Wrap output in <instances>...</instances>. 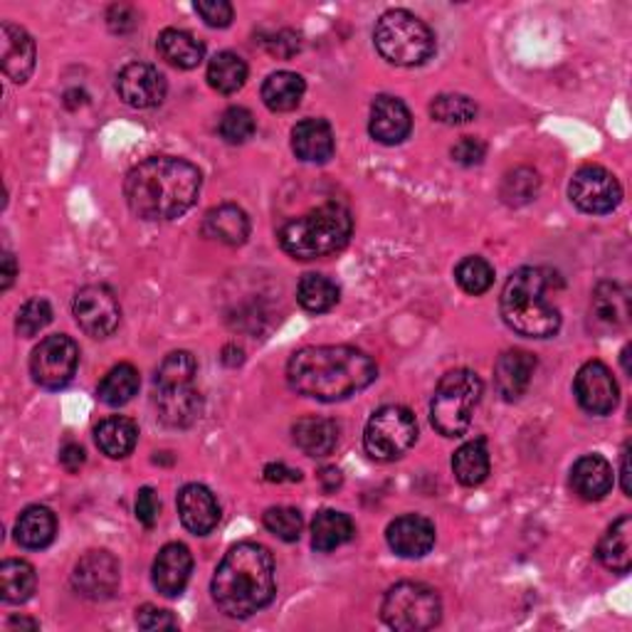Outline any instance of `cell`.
I'll list each match as a JSON object with an SVG mask.
<instances>
[{
  "label": "cell",
  "mask_w": 632,
  "mask_h": 632,
  "mask_svg": "<svg viewBox=\"0 0 632 632\" xmlns=\"http://www.w3.org/2000/svg\"><path fill=\"white\" fill-rule=\"evenodd\" d=\"M613 482V467L600 455H583L571 470V487L583 502L605 499Z\"/></svg>",
  "instance_id": "cb8c5ba5"
},
{
  "label": "cell",
  "mask_w": 632,
  "mask_h": 632,
  "mask_svg": "<svg viewBox=\"0 0 632 632\" xmlns=\"http://www.w3.org/2000/svg\"><path fill=\"white\" fill-rule=\"evenodd\" d=\"M8 628H28V630H38L40 625L35 623V620H28V618H13L8 623Z\"/></svg>",
  "instance_id": "6f0895ef"
},
{
  "label": "cell",
  "mask_w": 632,
  "mask_h": 632,
  "mask_svg": "<svg viewBox=\"0 0 632 632\" xmlns=\"http://www.w3.org/2000/svg\"><path fill=\"white\" fill-rule=\"evenodd\" d=\"M536 373V356L529 351H504L494 364V386L504 400H519L529 391Z\"/></svg>",
  "instance_id": "7402d4cb"
},
{
  "label": "cell",
  "mask_w": 632,
  "mask_h": 632,
  "mask_svg": "<svg viewBox=\"0 0 632 632\" xmlns=\"http://www.w3.org/2000/svg\"><path fill=\"white\" fill-rule=\"evenodd\" d=\"M297 302L302 304V309L324 314L339 304V287L324 275H304L297 287Z\"/></svg>",
  "instance_id": "74e56055"
},
{
  "label": "cell",
  "mask_w": 632,
  "mask_h": 632,
  "mask_svg": "<svg viewBox=\"0 0 632 632\" xmlns=\"http://www.w3.org/2000/svg\"><path fill=\"white\" fill-rule=\"evenodd\" d=\"M198 166L186 158L154 156L134 166L124 181V196L131 213L141 220H176L196 206L200 196Z\"/></svg>",
  "instance_id": "6da1fadb"
},
{
  "label": "cell",
  "mask_w": 632,
  "mask_h": 632,
  "mask_svg": "<svg viewBox=\"0 0 632 632\" xmlns=\"http://www.w3.org/2000/svg\"><path fill=\"white\" fill-rule=\"evenodd\" d=\"M386 541L400 558H423L435 546V526L420 514H403L388 524Z\"/></svg>",
  "instance_id": "e0dca14e"
},
{
  "label": "cell",
  "mask_w": 632,
  "mask_h": 632,
  "mask_svg": "<svg viewBox=\"0 0 632 632\" xmlns=\"http://www.w3.org/2000/svg\"><path fill=\"white\" fill-rule=\"evenodd\" d=\"M410 129H413V117L403 102L398 97H388L381 94L371 104V119H368V131H371L373 139L383 146H396L403 144Z\"/></svg>",
  "instance_id": "ffe728a7"
},
{
  "label": "cell",
  "mask_w": 632,
  "mask_h": 632,
  "mask_svg": "<svg viewBox=\"0 0 632 632\" xmlns=\"http://www.w3.org/2000/svg\"><path fill=\"white\" fill-rule=\"evenodd\" d=\"M628 292L615 282H600L591 299V319L600 331H620L628 326Z\"/></svg>",
  "instance_id": "d4e9b609"
},
{
  "label": "cell",
  "mask_w": 632,
  "mask_h": 632,
  "mask_svg": "<svg viewBox=\"0 0 632 632\" xmlns=\"http://www.w3.org/2000/svg\"><path fill=\"white\" fill-rule=\"evenodd\" d=\"M568 196H571L573 206L583 213L591 215H605L613 213L623 200V188H620L618 178L605 171L603 166H583L578 168L568 186Z\"/></svg>",
  "instance_id": "7c38bea8"
},
{
  "label": "cell",
  "mask_w": 632,
  "mask_h": 632,
  "mask_svg": "<svg viewBox=\"0 0 632 632\" xmlns=\"http://www.w3.org/2000/svg\"><path fill=\"white\" fill-rule=\"evenodd\" d=\"M376 50L398 67H418L435 55V35L408 10H388L373 30Z\"/></svg>",
  "instance_id": "8992f818"
},
{
  "label": "cell",
  "mask_w": 632,
  "mask_h": 632,
  "mask_svg": "<svg viewBox=\"0 0 632 632\" xmlns=\"http://www.w3.org/2000/svg\"><path fill=\"white\" fill-rule=\"evenodd\" d=\"M166 77L151 65L131 62L117 75L119 99L131 109H154L166 99Z\"/></svg>",
  "instance_id": "9a60e30c"
},
{
  "label": "cell",
  "mask_w": 632,
  "mask_h": 632,
  "mask_svg": "<svg viewBox=\"0 0 632 632\" xmlns=\"http://www.w3.org/2000/svg\"><path fill=\"white\" fill-rule=\"evenodd\" d=\"M0 60H3V72L8 80H13L15 84L28 82L38 60L35 40L20 25L3 23L0 25Z\"/></svg>",
  "instance_id": "d6986e66"
},
{
  "label": "cell",
  "mask_w": 632,
  "mask_h": 632,
  "mask_svg": "<svg viewBox=\"0 0 632 632\" xmlns=\"http://www.w3.org/2000/svg\"><path fill=\"white\" fill-rule=\"evenodd\" d=\"M356 534V526L349 514L336 509H322L312 522V546L316 551L329 554L339 546L349 544Z\"/></svg>",
  "instance_id": "4dcf8cb0"
},
{
  "label": "cell",
  "mask_w": 632,
  "mask_h": 632,
  "mask_svg": "<svg viewBox=\"0 0 632 632\" xmlns=\"http://www.w3.org/2000/svg\"><path fill=\"white\" fill-rule=\"evenodd\" d=\"M178 516L188 531L196 536H206L220 522V504L213 497V492L203 484H186L178 492Z\"/></svg>",
  "instance_id": "44dd1931"
},
{
  "label": "cell",
  "mask_w": 632,
  "mask_h": 632,
  "mask_svg": "<svg viewBox=\"0 0 632 632\" xmlns=\"http://www.w3.org/2000/svg\"><path fill=\"white\" fill-rule=\"evenodd\" d=\"M455 280L462 292L480 297L494 284V267L484 257H465L455 267Z\"/></svg>",
  "instance_id": "ab89813d"
},
{
  "label": "cell",
  "mask_w": 632,
  "mask_h": 632,
  "mask_svg": "<svg viewBox=\"0 0 632 632\" xmlns=\"http://www.w3.org/2000/svg\"><path fill=\"white\" fill-rule=\"evenodd\" d=\"M193 573V556L186 544H166L154 561V586L166 598H178Z\"/></svg>",
  "instance_id": "ac0fdd59"
},
{
  "label": "cell",
  "mask_w": 632,
  "mask_h": 632,
  "mask_svg": "<svg viewBox=\"0 0 632 632\" xmlns=\"http://www.w3.org/2000/svg\"><path fill=\"white\" fill-rule=\"evenodd\" d=\"M378 378L373 358L354 346H307L289 358L287 381L294 393L322 403L356 396Z\"/></svg>",
  "instance_id": "7a4b0ae2"
},
{
  "label": "cell",
  "mask_w": 632,
  "mask_h": 632,
  "mask_svg": "<svg viewBox=\"0 0 632 632\" xmlns=\"http://www.w3.org/2000/svg\"><path fill=\"white\" fill-rule=\"evenodd\" d=\"M218 131L228 144H245L247 139H252V134H255V117H252V112L245 107H230L223 117H220Z\"/></svg>",
  "instance_id": "ee69618b"
},
{
  "label": "cell",
  "mask_w": 632,
  "mask_h": 632,
  "mask_svg": "<svg viewBox=\"0 0 632 632\" xmlns=\"http://www.w3.org/2000/svg\"><path fill=\"white\" fill-rule=\"evenodd\" d=\"M539 193V176L531 168H516L502 183V198L509 206H524Z\"/></svg>",
  "instance_id": "7bdbcfd3"
},
{
  "label": "cell",
  "mask_w": 632,
  "mask_h": 632,
  "mask_svg": "<svg viewBox=\"0 0 632 632\" xmlns=\"http://www.w3.org/2000/svg\"><path fill=\"white\" fill-rule=\"evenodd\" d=\"M38 576L35 568L30 566L23 558H8L0 566V598L10 605L28 603L35 593Z\"/></svg>",
  "instance_id": "e575fe53"
},
{
  "label": "cell",
  "mask_w": 632,
  "mask_h": 632,
  "mask_svg": "<svg viewBox=\"0 0 632 632\" xmlns=\"http://www.w3.org/2000/svg\"><path fill=\"white\" fill-rule=\"evenodd\" d=\"M57 519L48 507H28L15 522V541L30 551L48 549L55 541Z\"/></svg>",
  "instance_id": "f1b7e54d"
},
{
  "label": "cell",
  "mask_w": 632,
  "mask_h": 632,
  "mask_svg": "<svg viewBox=\"0 0 632 632\" xmlns=\"http://www.w3.org/2000/svg\"><path fill=\"white\" fill-rule=\"evenodd\" d=\"M136 625H139L141 630H173L178 628V620L173 618L171 610L144 605L136 610Z\"/></svg>",
  "instance_id": "7dc6e473"
},
{
  "label": "cell",
  "mask_w": 632,
  "mask_h": 632,
  "mask_svg": "<svg viewBox=\"0 0 632 632\" xmlns=\"http://www.w3.org/2000/svg\"><path fill=\"white\" fill-rule=\"evenodd\" d=\"M487 156V146H484L480 139L474 136H462V139L452 146V158L460 166H480Z\"/></svg>",
  "instance_id": "c3c4849f"
},
{
  "label": "cell",
  "mask_w": 632,
  "mask_h": 632,
  "mask_svg": "<svg viewBox=\"0 0 632 632\" xmlns=\"http://www.w3.org/2000/svg\"><path fill=\"white\" fill-rule=\"evenodd\" d=\"M156 415L168 428H191L203 413V398L193 388V383L181 386H156L154 396Z\"/></svg>",
  "instance_id": "2e32d148"
},
{
  "label": "cell",
  "mask_w": 632,
  "mask_h": 632,
  "mask_svg": "<svg viewBox=\"0 0 632 632\" xmlns=\"http://www.w3.org/2000/svg\"><path fill=\"white\" fill-rule=\"evenodd\" d=\"M198 373V364L193 354L188 351H173L168 354L161 364L156 368V386H181V383H193V378Z\"/></svg>",
  "instance_id": "60d3db41"
},
{
  "label": "cell",
  "mask_w": 632,
  "mask_h": 632,
  "mask_svg": "<svg viewBox=\"0 0 632 632\" xmlns=\"http://www.w3.org/2000/svg\"><path fill=\"white\" fill-rule=\"evenodd\" d=\"M322 482H326V480H331L329 484H324L326 487V492H331V489H336L341 484V472L339 470H334V467H326V470H322Z\"/></svg>",
  "instance_id": "9f6ffc18"
},
{
  "label": "cell",
  "mask_w": 632,
  "mask_h": 632,
  "mask_svg": "<svg viewBox=\"0 0 632 632\" xmlns=\"http://www.w3.org/2000/svg\"><path fill=\"white\" fill-rule=\"evenodd\" d=\"M489 450L484 438L465 442L452 455V472H455V480L462 487H480L489 477Z\"/></svg>",
  "instance_id": "d6a6232c"
},
{
  "label": "cell",
  "mask_w": 632,
  "mask_h": 632,
  "mask_svg": "<svg viewBox=\"0 0 632 632\" xmlns=\"http://www.w3.org/2000/svg\"><path fill=\"white\" fill-rule=\"evenodd\" d=\"M381 618L398 632L433 630L442 620V600L435 588L425 583H396L383 598Z\"/></svg>",
  "instance_id": "ba28073f"
},
{
  "label": "cell",
  "mask_w": 632,
  "mask_h": 632,
  "mask_svg": "<svg viewBox=\"0 0 632 632\" xmlns=\"http://www.w3.org/2000/svg\"><path fill=\"white\" fill-rule=\"evenodd\" d=\"M430 114H433V119L440 124L460 126L470 124L477 117V104L465 97V94H440V97H435L433 104H430Z\"/></svg>",
  "instance_id": "f35d334b"
},
{
  "label": "cell",
  "mask_w": 632,
  "mask_h": 632,
  "mask_svg": "<svg viewBox=\"0 0 632 632\" xmlns=\"http://www.w3.org/2000/svg\"><path fill=\"white\" fill-rule=\"evenodd\" d=\"M292 435L304 455L326 457L331 455L336 442H339V425H336V420L329 418L307 415L294 423Z\"/></svg>",
  "instance_id": "484cf974"
},
{
  "label": "cell",
  "mask_w": 632,
  "mask_h": 632,
  "mask_svg": "<svg viewBox=\"0 0 632 632\" xmlns=\"http://www.w3.org/2000/svg\"><path fill=\"white\" fill-rule=\"evenodd\" d=\"M139 388H141L139 371H136L131 364H119L102 378L97 396L104 405L119 408L129 403V400L139 393Z\"/></svg>",
  "instance_id": "d590c367"
},
{
  "label": "cell",
  "mask_w": 632,
  "mask_h": 632,
  "mask_svg": "<svg viewBox=\"0 0 632 632\" xmlns=\"http://www.w3.org/2000/svg\"><path fill=\"white\" fill-rule=\"evenodd\" d=\"M109 28L114 33H129L136 28V13L129 6H114L109 8Z\"/></svg>",
  "instance_id": "f907efd6"
},
{
  "label": "cell",
  "mask_w": 632,
  "mask_h": 632,
  "mask_svg": "<svg viewBox=\"0 0 632 632\" xmlns=\"http://www.w3.org/2000/svg\"><path fill=\"white\" fill-rule=\"evenodd\" d=\"M262 524L270 534H275L277 539L294 544L299 541L302 529H304V519L302 514L294 507H272L262 516Z\"/></svg>",
  "instance_id": "b9f144b4"
},
{
  "label": "cell",
  "mask_w": 632,
  "mask_h": 632,
  "mask_svg": "<svg viewBox=\"0 0 632 632\" xmlns=\"http://www.w3.org/2000/svg\"><path fill=\"white\" fill-rule=\"evenodd\" d=\"M94 442L112 460H122L131 455L136 442H139V428L134 420L124 415H112L94 428Z\"/></svg>",
  "instance_id": "f546056e"
},
{
  "label": "cell",
  "mask_w": 632,
  "mask_h": 632,
  "mask_svg": "<svg viewBox=\"0 0 632 632\" xmlns=\"http://www.w3.org/2000/svg\"><path fill=\"white\" fill-rule=\"evenodd\" d=\"M203 233L223 245H242L250 235V218L242 208L233 203H223L210 208L203 218Z\"/></svg>",
  "instance_id": "4316f807"
},
{
  "label": "cell",
  "mask_w": 632,
  "mask_h": 632,
  "mask_svg": "<svg viewBox=\"0 0 632 632\" xmlns=\"http://www.w3.org/2000/svg\"><path fill=\"white\" fill-rule=\"evenodd\" d=\"M122 568L119 561L109 551H89L84 554L75 573H72V586L87 600H109L119 588Z\"/></svg>",
  "instance_id": "4fadbf2b"
},
{
  "label": "cell",
  "mask_w": 632,
  "mask_h": 632,
  "mask_svg": "<svg viewBox=\"0 0 632 632\" xmlns=\"http://www.w3.org/2000/svg\"><path fill=\"white\" fill-rule=\"evenodd\" d=\"M307 84L297 72H275L262 84V102L270 112H294L304 99Z\"/></svg>",
  "instance_id": "836d02e7"
},
{
  "label": "cell",
  "mask_w": 632,
  "mask_h": 632,
  "mask_svg": "<svg viewBox=\"0 0 632 632\" xmlns=\"http://www.w3.org/2000/svg\"><path fill=\"white\" fill-rule=\"evenodd\" d=\"M484 386L480 376L467 368H457L442 376L430 403V420L440 435L460 438L472 425V415L482 400Z\"/></svg>",
  "instance_id": "52a82bcc"
},
{
  "label": "cell",
  "mask_w": 632,
  "mask_h": 632,
  "mask_svg": "<svg viewBox=\"0 0 632 632\" xmlns=\"http://www.w3.org/2000/svg\"><path fill=\"white\" fill-rule=\"evenodd\" d=\"M213 600L228 618H250L272 603L277 593L275 558L255 541L233 546L213 576Z\"/></svg>",
  "instance_id": "3957f363"
},
{
  "label": "cell",
  "mask_w": 632,
  "mask_h": 632,
  "mask_svg": "<svg viewBox=\"0 0 632 632\" xmlns=\"http://www.w3.org/2000/svg\"><path fill=\"white\" fill-rule=\"evenodd\" d=\"M18 275V265H15V257L10 255V252H6L3 255V272H0V277H3V282H0V289H10V284H13Z\"/></svg>",
  "instance_id": "db71d44e"
},
{
  "label": "cell",
  "mask_w": 632,
  "mask_h": 632,
  "mask_svg": "<svg viewBox=\"0 0 632 632\" xmlns=\"http://www.w3.org/2000/svg\"><path fill=\"white\" fill-rule=\"evenodd\" d=\"M196 13L206 20V25L210 28H228L233 23L235 10L228 0H198Z\"/></svg>",
  "instance_id": "bcb514c9"
},
{
  "label": "cell",
  "mask_w": 632,
  "mask_h": 632,
  "mask_svg": "<svg viewBox=\"0 0 632 632\" xmlns=\"http://www.w3.org/2000/svg\"><path fill=\"white\" fill-rule=\"evenodd\" d=\"M573 393L578 405L591 415H608L618 408L620 388L603 361H588L576 373Z\"/></svg>",
  "instance_id": "5bb4252c"
},
{
  "label": "cell",
  "mask_w": 632,
  "mask_h": 632,
  "mask_svg": "<svg viewBox=\"0 0 632 632\" xmlns=\"http://www.w3.org/2000/svg\"><path fill=\"white\" fill-rule=\"evenodd\" d=\"M84 460L87 457H84V450L77 445V442H67V445L60 450V462L67 472H77L84 465Z\"/></svg>",
  "instance_id": "816d5d0a"
},
{
  "label": "cell",
  "mask_w": 632,
  "mask_h": 632,
  "mask_svg": "<svg viewBox=\"0 0 632 632\" xmlns=\"http://www.w3.org/2000/svg\"><path fill=\"white\" fill-rule=\"evenodd\" d=\"M336 141L331 124L324 119H304L292 129V151L299 161L326 164L334 156Z\"/></svg>",
  "instance_id": "603a6c76"
},
{
  "label": "cell",
  "mask_w": 632,
  "mask_h": 632,
  "mask_svg": "<svg viewBox=\"0 0 632 632\" xmlns=\"http://www.w3.org/2000/svg\"><path fill=\"white\" fill-rule=\"evenodd\" d=\"M354 233L351 210L341 203H324L280 228V247L294 260H322L349 245Z\"/></svg>",
  "instance_id": "5b68a950"
},
{
  "label": "cell",
  "mask_w": 632,
  "mask_h": 632,
  "mask_svg": "<svg viewBox=\"0 0 632 632\" xmlns=\"http://www.w3.org/2000/svg\"><path fill=\"white\" fill-rule=\"evenodd\" d=\"M628 460H630V445L623 447V457H620V480H623L625 497H630V467H628Z\"/></svg>",
  "instance_id": "11a10c76"
},
{
  "label": "cell",
  "mask_w": 632,
  "mask_h": 632,
  "mask_svg": "<svg viewBox=\"0 0 632 632\" xmlns=\"http://www.w3.org/2000/svg\"><path fill=\"white\" fill-rule=\"evenodd\" d=\"M265 480L267 482H299L302 474L297 470H289L284 465H267L265 467Z\"/></svg>",
  "instance_id": "f5cc1de1"
},
{
  "label": "cell",
  "mask_w": 632,
  "mask_h": 632,
  "mask_svg": "<svg viewBox=\"0 0 632 632\" xmlns=\"http://www.w3.org/2000/svg\"><path fill=\"white\" fill-rule=\"evenodd\" d=\"M158 52L161 57L178 70H196L206 60V45L186 30L168 28L158 35Z\"/></svg>",
  "instance_id": "1f68e13d"
},
{
  "label": "cell",
  "mask_w": 632,
  "mask_h": 632,
  "mask_svg": "<svg viewBox=\"0 0 632 632\" xmlns=\"http://www.w3.org/2000/svg\"><path fill=\"white\" fill-rule=\"evenodd\" d=\"M418 440V420L403 405H383L368 418L364 447L368 457L378 462H393L403 457Z\"/></svg>",
  "instance_id": "9c48e42d"
},
{
  "label": "cell",
  "mask_w": 632,
  "mask_h": 632,
  "mask_svg": "<svg viewBox=\"0 0 632 632\" xmlns=\"http://www.w3.org/2000/svg\"><path fill=\"white\" fill-rule=\"evenodd\" d=\"M72 314L80 329L94 336V339H107L122 322V307L117 294L107 284H87L75 294Z\"/></svg>",
  "instance_id": "8fae6325"
},
{
  "label": "cell",
  "mask_w": 632,
  "mask_h": 632,
  "mask_svg": "<svg viewBox=\"0 0 632 632\" xmlns=\"http://www.w3.org/2000/svg\"><path fill=\"white\" fill-rule=\"evenodd\" d=\"M247 65L235 52H218L208 65V84L220 94H233L245 87Z\"/></svg>",
  "instance_id": "8d00e7d4"
},
{
  "label": "cell",
  "mask_w": 632,
  "mask_h": 632,
  "mask_svg": "<svg viewBox=\"0 0 632 632\" xmlns=\"http://www.w3.org/2000/svg\"><path fill=\"white\" fill-rule=\"evenodd\" d=\"M80 346L65 334H55L42 339L33 356H30V373L33 381L45 391H60L77 373Z\"/></svg>",
  "instance_id": "30bf717a"
},
{
  "label": "cell",
  "mask_w": 632,
  "mask_h": 632,
  "mask_svg": "<svg viewBox=\"0 0 632 632\" xmlns=\"http://www.w3.org/2000/svg\"><path fill=\"white\" fill-rule=\"evenodd\" d=\"M551 275L539 267H522L504 284L499 309L514 334L526 339H549L561 329V312L549 299Z\"/></svg>",
  "instance_id": "277c9868"
},
{
  "label": "cell",
  "mask_w": 632,
  "mask_h": 632,
  "mask_svg": "<svg viewBox=\"0 0 632 632\" xmlns=\"http://www.w3.org/2000/svg\"><path fill=\"white\" fill-rule=\"evenodd\" d=\"M50 322H52V307L45 299L35 297V299H28L23 307H20L15 329L20 336H23V339H30V336H35L45 329Z\"/></svg>",
  "instance_id": "f6af8a7d"
},
{
  "label": "cell",
  "mask_w": 632,
  "mask_h": 632,
  "mask_svg": "<svg viewBox=\"0 0 632 632\" xmlns=\"http://www.w3.org/2000/svg\"><path fill=\"white\" fill-rule=\"evenodd\" d=\"M598 561L603 563L608 571L613 573H628L632 563V519L630 516H620V519L610 526L598 541L596 549Z\"/></svg>",
  "instance_id": "83f0119b"
},
{
  "label": "cell",
  "mask_w": 632,
  "mask_h": 632,
  "mask_svg": "<svg viewBox=\"0 0 632 632\" xmlns=\"http://www.w3.org/2000/svg\"><path fill=\"white\" fill-rule=\"evenodd\" d=\"M158 512H161V502H158L156 492L151 487L139 489V497H136V519H139L146 529L158 522Z\"/></svg>",
  "instance_id": "681fc988"
}]
</instances>
